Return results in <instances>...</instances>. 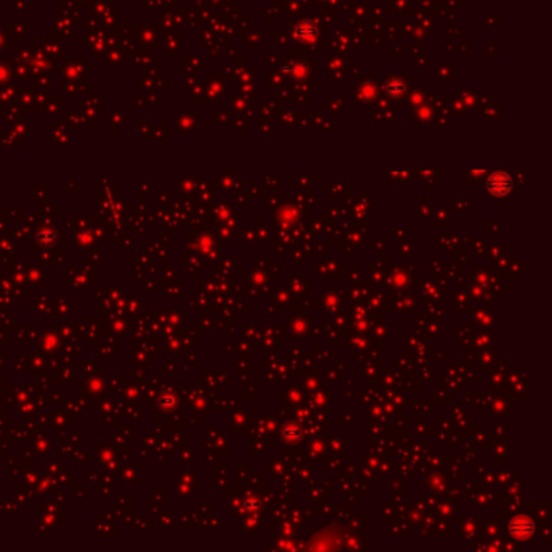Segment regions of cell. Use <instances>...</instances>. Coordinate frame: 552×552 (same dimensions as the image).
I'll return each mask as SVG.
<instances>
[{"instance_id":"3","label":"cell","mask_w":552,"mask_h":552,"mask_svg":"<svg viewBox=\"0 0 552 552\" xmlns=\"http://www.w3.org/2000/svg\"><path fill=\"white\" fill-rule=\"evenodd\" d=\"M295 34H296V38H300V39H311L317 34V30L311 21H301V23L296 26Z\"/></svg>"},{"instance_id":"2","label":"cell","mask_w":552,"mask_h":552,"mask_svg":"<svg viewBox=\"0 0 552 552\" xmlns=\"http://www.w3.org/2000/svg\"><path fill=\"white\" fill-rule=\"evenodd\" d=\"M533 531H534L533 521L529 520V518H526V517H518V518H515L510 523V533H512V536H515L520 541L529 537V536L533 534Z\"/></svg>"},{"instance_id":"1","label":"cell","mask_w":552,"mask_h":552,"mask_svg":"<svg viewBox=\"0 0 552 552\" xmlns=\"http://www.w3.org/2000/svg\"><path fill=\"white\" fill-rule=\"evenodd\" d=\"M488 188L492 194L505 196L512 190V178L508 177V173H505V172H496L491 175V178L488 181Z\"/></svg>"}]
</instances>
